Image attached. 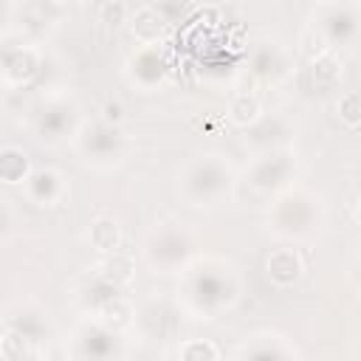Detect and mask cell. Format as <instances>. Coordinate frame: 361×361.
<instances>
[{"label":"cell","mask_w":361,"mask_h":361,"mask_svg":"<svg viewBox=\"0 0 361 361\" xmlns=\"http://www.w3.org/2000/svg\"><path fill=\"white\" fill-rule=\"evenodd\" d=\"M237 299V276L223 262H200L189 268L183 302L200 319H212L220 307H228Z\"/></svg>","instance_id":"obj_1"},{"label":"cell","mask_w":361,"mask_h":361,"mask_svg":"<svg viewBox=\"0 0 361 361\" xmlns=\"http://www.w3.org/2000/svg\"><path fill=\"white\" fill-rule=\"evenodd\" d=\"M234 183L231 166L220 155H200L180 172V195L195 206H212L228 195Z\"/></svg>","instance_id":"obj_2"},{"label":"cell","mask_w":361,"mask_h":361,"mask_svg":"<svg viewBox=\"0 0 361 361\" xmlns=\"http://www.w3.org/2000/svg\"><path fill=\"white\" fill-rule=\"evenodd\" d=\"M268 223L279 237H310L322 226V200L310 192L288 189L274 200Z\"/></svg>","instance_id":"obj_3"},{"label":"cell","mask_w":361,"mask_h":361,"mask_svg":"<svg viewBox=\"0 0 361 361\" xmlns=\"http://www.w3.org/2000/svg\"><path fill=\"white\" fill-rule=\"evenodd\" d=\"M189 257V237L175 228V223H161L149 240H147V259L152 268L169 274V271H178L183 268Z\"/></svg>","instance_id":"obj_4"},{"label":"cell","mask_w":361,"mask_h":361,"mask_svg":"<svg viewBox=\"0 0 361 361\" xmlns=\"http://www.w3.org/2000/svg\"><path fill=\"white\" fill-rule=\"evenodd\" d=\"M293 172H296V158L288 149H279V152L257 155L251 166L245 169V180L259 192H271V189L285 186Z\"/></svg>","instance_id":"obj_5"},{"label":"cell","mask_w":361,"mask_h":361,"mask_svg":"<svg viewBox=\"0 0 361 361\" xmlns=\"http://www.w3.org/2000/svg\"><path fill=\"white\" fill-rule=\"evenodd\" d=\"M316 25L327 34L330 45H344L361 37V6H322L316 11Z\"/></svg>","instance_id":"obj_6"},{"label":"cell","mask_w":361,"mask_h":361,"mask_svg":"<svg viewBox=\"0 0 361 361\" xmlns=\"http://www.w3.org/2000/svg\"><path fill=\"white\" fill-rule=\"evenodd\" d=\"M290 124L279 116V113H271V116H262L257 124H251L243 135V144L248 149H254L257 155H265V152H279V149H288L290 144Z\"/></svg>","instance_id":"obj_7"},{"label":"cell","mask_w":361,"mask_h":361,"mask_svg":"<svg viewBox=\"0 0 361 361\" xmlns=\"http://www.w3.org/2000/svg\"><path fill=\"white\" fill-rule=\"evenodd\" d=\"M79 152L93 164H113L124 152V138L116 127L107 124H90L79 135Z\"/></svg>","instance_id":"obj_8"},{"label":"cell","mask_w":361,"mask_h":361,"mask_svg":"<svg viewBox=\"0 0 361 361\" xmlns=\"http://www.w3.org/2000/svg\"><path fill=\"white\" fill-rule=\"evenodd\" d=\"M39 51L37 45L20 42V45H6L3 48V85L14 87V85H25L37 76L39 71Z\"/></svg>","instance_id":"obj_9"},{"label":"cell","mask_w":361,"mask_h":361,"mask_svg":"<svg viewBox=\"0 0 361 361\" xmlns=\"http://www.w3.org/2000/svg\"><path fill=\"white\" fill-rule=\"evenodd\" d=\"M73 104L68 99H48L42 102L37 118H34V127H37V138L39 141H59L65 133H71V124H73Z\"/></svg>","instance_id":"obj_10"},{"label":"cell","mask_w":361,"mask_h":361,"mask_svg":"<svg viewBox=\"0 0 361 361\" xmlns=\"http://www.w3.org/2000/svg\"><path fill=\"white\" fill-rule=\"evenodd\" d=\"M23 192L37 206H56L65 197L68 183H65L62 172H56L51 166H42V169H34L31 172V178L23 183Z\"/></svg>","instance_id":"obj_11"},{"label":"cell","mask_w":361,"mask_h":361,"mask_svg":"<svg viewBox=\"0 0 361 361\" xmlns=\"http://www.w3.org/2000/svg\"><path fill=\"white\" fill-rule=\"evenodd\" d=\"M116 347H118L116 333L104 330L102 324H96V327L85 324L73 336V353H76L79 361H104L110 355L116 358Z\"/></svg>","instance_id":"obj_12"},{"label":"cell","mask_w":361,"mask_h":361,"mask_svg":"<svg viewBox=\"0 0 361 361\" xmlns=\"http://www.w3.org/2000/svg\"><path fill=\"white\" fill-rule=\"evenodd\" d=\"M127 73H130L133 85H138L141 90H155L166 79V62L161 59V54L155 48H141L127 62Z\"/></svg>","instance_id":"obj_13"},{"label":"cell","mask_w":361,"mask_h":361,"mask_svg":"<svg viewBox=\"0 0 361 361\" xmlns=\"http://www.w3.org/2000/svg\"><path fill=\"white\" fill-rule=\"evenodd\" d=\"M166 31V20L155 6H138L130 14V34L141 48H155Z\"/></svg>","instance_id":"obj_14"},{"label":"cell","mask_w":361,"mask_h":361,"mask_svg":"<svg viewBox=\"0 0 361 361\" xmlns=\"http://www.w3.org/2000/svg\"><path fill=\"white\" fill-rule=\"evenodd\" d=\"M135 324L144 330L147 338H169L175 336V327H178V310L166 302H149L138 313Z\"/></svg>","instance_id":"obj_15"},{"label":"cell","mask_w":361,"mask_h":361,"mask_svg":"<svg viewBox=\"0 0 361 361\" xmlns=\"http://www.w3.org/2000/svg\"><path fill=\"white\" fill-rule=\"evenodd\" d=\"M265 274H268V279L276 288H290V285H296L302 279L305 262H302L299 251H293V248H276V251H271V257L265 262Z\"/></svg>","instance_id":"obj_16"},{"label":"cell","mask_w":361,"mask_h":361,"mask_svg":"<svg viewBox=\"0 0 361 361\" xmlns=\"http://www.w3.org/2000/svg\"><path fill=\"white\" fill-rule=\"evenodd\" d=\"M93 316H96V324H102L104 330H110V333H116V336H118L121 330H130V327L135 324V319H138L135 307H133L121 293L104 299V302L93 310Z\"/></svg>","instance_id":"obj_17"},{"label":"cell","mask_w":361,"mask_h":361,"mask_svg":"<svg viewBox=\"0 0 361 361\" xmlns=\"http://www.w3.org/2000/svg\"><path fill=\"white\" fill-rule=\"evenodd\" d=\"M31 158L23 147L17 144H6L0 147V180L6 186H17V183H25L31 178Z\"/></svg>","instance_id":"obj_18"},{"label":"cell","mask_w":361,"mask_h":361,"mask_svg":"<svg viewBox=\"0 0 361 361\" xmlns=\"http://www.w3.org/2000/svg\"><path fill=\"white\" fill-rule=\"evenodd\" d=\"M96 276L104 279L113 288H124V285H130L135 279V259L130 254H121V251L104 254L99 259V265H96Z\"/></svg>","instance_id":"obj_19"},{"label":"cell","mask_w":361,"mask_h":361,"mask_svg":"<svg viewBox=\"0 0 361 361\" xmlns=\"http://www.w3.org/2000/svg\"><path fill=\"white\" fill-rule=\"evenodd\" d=\"M228 121L248 130L251 124H257L262 118V104H259V96L251 93V90H237L231 99H228V110H226Z\"/></svg>","instance_id":"obj_20"},{"label":"cell","mask_w":361,"mask_h":361,"mask_svg":"<svg viewBox=\"0 0 361 361\" xmlns=\"http://www.w3.org/2000/svg\"><path fill=\"white\" fill-rule=\"evenodd\" d=\"M87 240L90 245L99 251V254H116L118 245H121V226L116 217H96L90 226H87Z\"/></svg>","instance_id":"obj_21"},{"label":"cell","mask_w":361,"mask_h":361,"mask_svg":"<svg viewBox=\"0 0 361 361\" xmlns=\"http://www.w3.org/2000/svg\"><path fill=\"white\" fill-rule=\"evenodd\" d=\"M296 45H299V54L307 59V62H316V59H322V56H327L330 54V39H327V34L316 25V23H307L302 31H299V39H296Z\"/></svg>","instance_id":"obj_22"},{"label":"cell","mask_w":361,"mask_h":361,"mask_svg":"<svg viewBox=\"0 0 361 361\" xmlns=\"http://www.w3.org/2000/svg\"><path fill=\"white\" fill-rule=\"evenodd\" d=\"M251 68H254V73H259V76H271V79L279 76V73L285 71V56H282L279 45H274V42H259V48L254 51Z\"/></svg>","instance_id":"obj_23"},{"label":"cell","mask_w":361,"mask_h":361,"mask_svg":"<svg viewBox=\"0 0 361 361\" xmlns=\"http://www.w3.org/2000/svg\"><path fill=\"white\" fill-rule=\"evenodd\" d=\"M6 327H11V330L23 333L25 338L37 341V338L42 336V330H45V322H42V313H39V310L23 307V313H14V316L6 319Z\"/></svg>","instance_id":"obj_24"},{"label":"cell","mask_w":361,"mask_h":361,"mask_svg":"<svg viewBox=\"0 0 361 361\" xmlns=\"http://www.w3.org/2000/svg\"><path fill=\"white\" fill-rule=\"evenodd\" d=\"M178 361H220V350L209 338H186L178 347Z\"/></svg>","instance_id":"obj_25"},{"label":"cell","mask_w":361,"mask_h":361,"mask_svg":"<svg viewBox=\"0 0 361 361\" xmlns=\"http://www.w3.org/2000/svg\"><path fill=\"white\" fill-rule=\"evenodd\" d=\"M310 73H313V82H316V85L330 87V85H336V82L341 79V59L330 51L327 56L310 62Z\"/></svg>","instance_id":"obj_26"},{"label":"cell","mask_w":361,"mask_h":361,"mask_svg":"<svg viewBox=\"0 0 361 361\" xmlns=\"http://www.w3.org/2000/svg\"><path fill=\"white\" fill-rule=\"evenodd\" d=\"M336 113L347 127H358L361 124V90H347L338 96L336 102Z\"/></svg>","instance_id":"obj_27"},{"label":"cell","mask_w":361,"mask_h":361,"mask_svg":"<svg viewBox=\"0 0 361 361\" xmlns=\"http://www.w3.org/2000/svg\"><path fill=\"white\" fill-rule=\"evenodd\" d=\"M130 14L133 11L121 0H107L99 6V23H104L107 28H118L121 23H130Z\"/></svg>","instance_id":"obj_28"},{"label":"cell","mask_w":361,"mask_h":361,"mask_svg":"<svg viewBox=\"0 0 361 361\" xmlns=\"http://www.w3.org/2000/svg\"><path fill=\"white\" fill-rule=\"evenodd\" d=\"M99 113H102V124H107V127H118L124 121V104L118 99H107Z\"/></svg>","instance_id":"obj_29"},{"label":"cell","mask_w":361,"mask_h":361,"mask_svg":"<svg viewBox=\"0 0 361 361\" xmlns=\"http://www.w3.org/2000/svg\"><path fill=\"white\" fill-rule=\"evenodd\" d=\"M353 217H355V223L361 226V200H358V203L353 206Z\"/></svg>","instance_id":"obj_30"}]
</instances>
